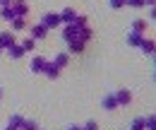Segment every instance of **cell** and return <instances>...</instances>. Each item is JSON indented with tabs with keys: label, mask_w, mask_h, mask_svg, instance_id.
Here are the masks:
<instances>
[{
	"label": "cell",
	"mask_w": 156,
	"mask_h": 130,
	"mask_svg": "<svg viewBox=\"0 0 156 130\" xmlns=\"http://www.w3.org/2000/svg\"><path fill=\"white\" fill-rule=\"evenodd\" d=\"M41 24L51 32V29H58V27H62V19H60V12H48V15H43L41 17Z\"/></svg>",
	"instance_id": "cell-1"
},
{
	"label": "cell",
	"mask_w": 156,
	"mask_h": 130,
	"mask_svg": "<svg viewBox=\"0 0 156 130\" xmlns=\"http://www.w3.org/2000/svg\"><path fill=\"white\" fill-rule=\"evenodd\" d=\"M10 7H12V12H15V17H27V15H29V5H27L24 0H12Z\"/></svg>",
	"instance_id": "cell-2"
},
{
	"label": "cell",
	"mask_w": 156,
	"mask_h": 130,
	"mask_svg": "<svg viewBox=\"0 0 156 130\" xmlns=\"http://www.w3.org/2000/svg\"><path fill=\"white\" fill-rule=\"evenodd\" d=\"M79 34L77 24H62V41H75Z\"/></svg>",
	"instance_id": "cell-3"
},
{
	"label": "cell",
	"mask_w": 156,
	"mask_h": 130,
	"mask_svg": "<svg viewBox=\"0 0 156 130\" xmlns=\"http://www.w3.org/2000/svg\"><path fill=\"white\" fill-rule=\"evenodd\" d=\"M96 36V32L87 24V27H79V34H77V41H82V43H89L91 39Z\"/></svg>",
	"instance_id": "cell-4"
},
{
	"label": "cell",
	"mask_w": 156,
	"mask_h": 130,
	"mask_svg": "<svg viewBox=\"0 0 156 130\" xmlns=\"http://www.w3.org/2000/svg\"><path fill=\"white\" fill-rule=\"evenodd\" d=\"M29 32H31V39H34V41H43V39L48 36V29H46L41 22H39V24H34Z\"/></svg>",
	"instance_id": "cell-5"
},
{
	"label": "cell",
	"mask_w": 156,
	"mask_h": 130,
	"mask_svg": "<svg viewBox=\"0 0 156 130\" xmlns=\"http://www.w3.org/2000/svg\"><path fill=\"white\" fill-rule=\"evenodd\" d=\"M12 43H17L15 32H2V34H0V48H2V51H7Z\"/></svg>",
	"instance_id": "cell-6"
},
{
	"label": "cell",
	"mask_w": 156,
	"mask_h": 130,
	"mask_svg": "<svg viewBox=\"0 0 156 130\" xmlns=\"http://www.w3.org/2000/svg\"><path fill=\"white\" fill-rule=\"evenodd\" d=\"M60 19H62V24H75V19H77V10H75V7H65V10L60 12Z\"/></svg>",
	"instance_id": "cell-7"
},
{
	"label": "cell",
	"mask_w": 156,
	"mask_h": 130,
	"mask_svg": "<svg viewBox=\"0 0 156 130\" xmlns=\"http://www.w3.org/2000/svg\"><path fill=\"white\" fill-rule=\"evenodd\" d=\"M115 101H118V106H127V104L132 101L130 89H118V92H115Z\"/></svg>",
	"instance_id": "cell-8"
},
{
	"label": "cell",
	"mask_w": 156,
	"mask_h": 130,
	"mask_svg": "<svg viewBox=\"0 0 156 130\" xmlns=\"http://www.w3.org/2000/svg\"><path fill=\"white\" fill-rule=\"evenodd\" d=\"M43 75H46L48 80H58V77H60V68L55 65V63H51V60H48V63H46V68H43Z\"/></svg>",
	"instance_id": "cell-9"
},
{
	"label": "cell",
	"mask_w": 156,
	"mask_h": 130,
	"mask_svg": "<svg viewBox=\"0 0 156 130\" xmlns=\"http://www.w3.org/2000/svg\"><path fill=\"white\" fill-rule=\"evenodd\" d=\"M24 53H27V51L22 48V43H20V41H17V43H12V46L7 48V56L12 58V60H20V58H24Z\"/></svg>",
	"instance_id": "cell-10"
},
{
	"label": "cell",
	"mask_w": 156,
	"mask_h": 130,
	"mask_svg": "<svg viewBox=\"0 0 156 130\" xmlns=\"http://www.w3.org/2000/svg\"><path fill=\"white\" fill-rule=\"evenodd\" d=\"M139 48H142V51H144V53H147V56H154L156 53V41L154 39H142V43H139Z\"/></svg>",
	"instance_id": "cell-11"
},
{
	"label": "cell",
	"mask_w": 156,
	"mask_h": 130,
	"mask_svg": "<svg viewBox=\"0 0 156 130\" xmlns=\"http://www.w3.org/2000/svg\"><path fill=\"white\" fill-rule=\"evenodd\" d=\"M46 63H48V58H43V56H34V58H31V72H43Z\"/></svg>",
	"instance_id": "cell-12"
},
{
	"label": "cell",
	"mask_w": 156,
	"mask_h": 130,
	"mask_svg": "<svg viewBox=\"0 0 156 130\" xmlns=\"http://www.w3.org/2000/svg\"><path fill=\"white\" fill-rule=\"evenodd\" d=\"M101 106H103L106 111H115V109H118L115 94H108V96H103V99H101Z\"/></svg>",
	"instance_id": "cell-13"
},
{
	"label": "cell",
	"mask_w": 156,
	"mask_h": 130,
	"mask_svg": "<svg viewBox=\"0 0 156 130\" xmlns=\"http://www.w3.org/2000/svg\"><path fill=\"white\" fill-rule=\"evenodd\" d=\"M84 46H87V43H82L77 39H75V41H67V53H82Z\"/></svg>",
	"instance_id": "cell-14"
},
{
	"label": "cell",
	"mask_w": 156,
	"mask_h": 130,
	"mask_svg": "<svg viewBox=\"0 0 156 130\" xmlns=\"http://www.w3.org/2000/svg\"><path fill=\"white\" fill-rule=\"evenodd\" d=\"M10 24H12V32H22V29L29 27V24H27V17H15Z\"/></svg>",
	"instance_id": "cell-15"
},
{
	"label": "cell",
	"mask_w": 156,
	"mask_h": 130,
	"mask_svg": "<svg viewBox=\"0 0 156 130\" xmlns=\"http://www.w3.org/2000/svg\"><path fill=\"white\" fill-rule=\"evenodd\" d=\"M51 63H55V65H58L60 70H62V68H65V65H67V63H70V53H58V56L53 58V60H51Z\"/></svg>",
	"instance_id": "cell-16"
},
{
	"label": "cell",
	"mask_w": 156,
	"mask_h": 130,
	"mask_svg": "<svg viewBox=\"0 0 156 130\" xmlns=\"http://www.w3.org/2000/svg\"><path fill=\"white\" fill-rule=\"evenodd\" d=\"M142 39H144V34H137V32H130V36H127V43H130V46H135V48H139Z\"/></svg>",
	"instance_id": "cell-17"
},
{
	"label": "cell",
	"mask_w": 156,
	"mask_h": 130,
	"mask_svg": "<svg viewBox=\"0 0 156 130\" xmlns=\"http://www.w3.org/2000/svg\"><path fill=\"white\" fill-rule=\"evenodd\" d=\"M132 32L144 34V32H147V19H135V22H132Z\"/></svg>",
	"instance_id": "cell-18"
},
{
	"label": "cell",
	"mask_w": 156,
	"mask_h": 130,
	"mask_svg": "<svg viewBox=\"0 0 156 130\" xmlns=\"http://www.w3.org/2000/svg\"><path fill=\"white\" fill-rule=\"evenodd\" d=\"M0 17L5 19V22H12L15 19V12H12V7L7 5V7H0Z\"/></svg>",
	"instance_id": "cell-19"
},
{
	"label": "cell",
	"mask_w": 156,
	"mask_h": 130,
	"mask_svg": "<svg viewBox=\"0 0 156 130\" xmlns=\"http://www.w3.org/2000/svg\"><path fill=\"white\" fill-rule=\"evenodd\" d=\"M22 43V48H24V51H27V53H29V51H34V48H36V41H34V39L29 36V39H24V41H20Z\"/></svg>",
	"instance_id": "cell-20"
},
{
	"label": "cell",
	"mask_w": 156,
	"mask_h": 130,
	"mask_svg": "<svg viewBox=\"0 0 156 130\" xmlns=\"http://www.w3.org/2000/svg\"><path fill=\"white\" fill-rule=\"evenodd\" d=\"M144 130H156V116H147L144 118Z\"/></svg>",
	"instance_id": "cell-21"
},
{
	"label": "cell",
	"mask_w": 156,
	"mask_h": 130,
	"mask_svg": "<svg viewBox=\"0 0 156 130\" xmlns=\"http://www.w3.org/2000/svg\"><path fill=\"white\" fill-rule=\"evenodd\" d=\"M22 123H24V116H20V113H17V116H12V118H10V125H15V128H17V130L22 128Z\"/></svg>",
	"instance_id": "cell-22"
},
{
	"label": "cell",
	"mask_w": 156,
	"mask_h": 130,
	"mask_svg": "<svg viewBox=\"0 0 156 130\" xmlns=\"http://www.w3.org/2000/svg\"><path fill=\"white\" fill-rule=\"evenodd\" d=\"M20 130H39V125H36L34 121H27V118H24V123H22Z\"/></svg>",
	"instance_id": "cell-23"
},
{
	"label": "cell",
	"mask_w": 156,
	"mask_h": 130,
	"mask_svg": "<svg viewBox=\"0 0 156 130\" xmlns=\"http://www.w3.org/2000/svg\"><path fill=\"white\" fill-rule=\"evenodd\" d=\"M130 130H144V118H135L132 125H130Z\"/></svg>",
	"instance_id": "cell-24"
},
{
	"label": "cell",
	"mask_w": 156,
	"mask_h": 130,
	"mask_svg": "<svg viewBox=\"0 0 156 130\" xmlns=\"http://www.w3.org/2000/svg\"><path fill=\"white\" fill-rule=\"evenodd\" d=\"M75 24H77V27H87V24H89V17H87V15H77Z\"/></svg>",
	"instance_id": "cell-25"
},
{
	"label": "cell",
	"mask_w": 156,
	"mask_h": 130,
	"mask_svg": "<svg viewBox=\"0 0 156 130\" xmlns=\"http://www.w3.org/2000/svg\"><path fill=\"white\" fill-rule=\"evenodd\" d=\"M82 130H98V123H96V121H89V123L82 125Z\"/></svg>",
	"instance_id": "cell-26"
},
{
	"label": "cell",
	"mask_w": 156,
	"mask_h": 130,
	"mask_svg": "<svg viewBox=\"0 0 156 130\" xmlns=\"http://www.w3.org/2000/svg\"><path fill=\"white\" fill-rule=\"evenodd\" d=\"M125 5H130V7H144V0H125Z\"/></svg>",
	"instance_id": "cell-27"
},
{
	"label": "cell",
	"mask_w": 156,
	"mask_h": 130,
	"mask_svg": "<svg viewBox=\"0 0 156 130\" xmlns=\"http://www.w3.org/2000/svg\"><path fill=\"white\" fill-rule=\"evenodd\" d=\"M122 5H125V0H111V7H113V10H120Z\"/></svg>",
	"instance_id": "cell-28"
},
{
	"label": "cell",
	"mask_w": 156,
	"mask_h": 130,
	"mask_svg": "<svg viewBox=\"0 0 156 130\" xmlns=\"http://www.w3.org/2000/svg\"><path fill=\"white\" fill-rule=\"evenodd\" d=\"M149 19H154V22H156V5L151 7V12H149Z\"/></svg>",
	"instance_id": "cell-29"
},
{
	"label": "cell",
	"mask_w": 156,
	"mask_h": 130,
	"mask_svg": "<svg viewBox=\"0 0 156 130\" xmlns=\"http://www.w3.org/2000/svg\"><path fill=\"white\" fill-rule=\"evenodd\" d=\"M10 2H12V0H0V7H7Z\"/></svg>",
	"instance_id": "cell-30"
},
{
	"label": "cell",
	"mask_w": 156,
	"mask_h": 130,
	"mask_svg": "<svg viewBox=\"0 0 156 130\" xmlns=\"http://www.w3.org/2000/svg\"><path fill=\"white\" fill-rule=\"evenodd\" d=\"M144 5H149V7H154V5H156V0H144Z\"/></svg>",
	"instance_id": "cell-31"
},
{
	"label": "cell",
	"mask_w": 156,
	"mask_h": 130,
	"mask_svg": "<svg viewBox=\"0 0 156 130\" xmlns=\"http://www.w3.org/2000/svg\"><path fill=\"white\" fill-rule=\"evenodd\" d=\"M67 130H82V125H70Z\"/></svg>",
	"instance_id": "cell-32"
},
{
	"label": "cell",
	"mask_w": 156,
	"mask_h": 130,
	"mask_svg": "<svg viewBox=\"0 0 156 130\" xmlns=\"http://www.w3.org/2000/svg\"><path fill=\"white\" fill-rule=\"evenodd\" d=\"M5 130H17V128H15V125H10V123H7V128H5Z\"/></svg>",
	"instance_id": "cell-33"
},
{
	"label": "cell",
	"mask_w": 156,
	"mask_h": 130,
	"mask_svg": "<svg viewBox=\"0 0 156 130\" xmlns=\"http://www.w3.org/2000/svg\"><path fill=\"white\" fill-rule=\"evenodd\" d=\"M0 99H2V89H0Z\"/></svg>",
	"instance_id": "cell-34"
},
{
	"label": "cell",
	"mask_w": 156,
	"mask_h": 130,
	"mask_svg": "<svg viewBox=\"0 0 156 130\" xmlns=\"http://www.w3.org/2000/svg\"><path fill=\"white\" fill-rule=\"evenodd\" d=\"M0 53H2V48H0Z\"/></svg>",
	"instance_id": "cell-35"
}]
</instances>
